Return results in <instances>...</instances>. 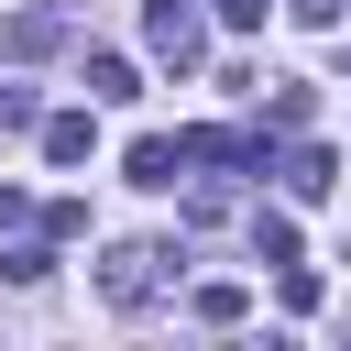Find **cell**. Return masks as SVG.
I'll use <instances>...</instances> for the list:
<instances>
[{"label":"cell","instance_id":"obj_3","mask_svg":"<svg viewBox=\"0 0 351 351\" xmlns=\"http://www.w3.org/2000/svg\"><path fill=\"white\" fill-rule=\"evenodd\" d=\"M143 44H154L165 66H197V55H208V22H197V0H143Z\"/></svg>","mask_w":351,"mask_h":351},{"label":"cell","instance_id":"obj_10","mask_svg":"<svg viewBox=\"0 0 351 351\" xmlns=\"http://www.w3.org/2000/svg\"><path fill=\"white\" fill-rule=\"evenodd\" d=\"M241 307H252L241 285H197V318H208V329H241Z\"/></svg>","mask_w":351,"mask_h":351},{"label":"cell","instance_id":"obj_6","mask_svg":"<svg viewBox=\"0 0 351 351\" xmlns=\"http://www.w3.org/2000/svg\"><path fill=\"white\" fill-rule=\"evenodd\" d=\"M88 143H99L88 110H55V121H44V154H55V165H88Z\"/></svg>","mask_w":351,"mask_h":351},{"label":"cell","instance_id":"obj_8","mask_svg":"<svg viewBox=\"0 0 351 351\" xmlns=\"http://www.w3.org/2000/svg\"><path fill=\"white\" fill-rule=\"evenodd\" d=\"M252 263H296V219H285V208L252 219Z\"/></svg>","mask_w":351,"mask_h":351},{"label":"cell","instance_id":"obj_15","mask_svg":"<svg viewBox=\"0 0 351 351\" xmlns=\"http://www.w3.org/2000/svg\"><path fill=\"white\" fill-rule=\"evenodd\" d=\"M285 11H296V22H340V0H285Z\"/></svg>","mask_w":351,"mask_h":351},{"label":"cell","instance_id":"obj_4","mask_svg":"<svg viewBox=\"0 0 351 351\" xmlns=\"http://www.w3.org/2000/svg\"><path fill=\"white\" fill-rule=\"evenodd\" d=\"M329 186H340V154L329 143H296L285 154V197H329Z\"/></svg>","mask_w":351,"mask_h":351},{"label":"cell","instance_id":"obj_13","mask_svg":"<svg viewBox=\"0 0 351 351\" xmlns=\"http://www.w3.org/2000/svg\"><path fill=\"white\" fill-rule=\"evenodd\" d=\"M263 11H274V0H219V22H230V33H263Z\"/></svg>","mask_w":351,"mask_h":351},{"label":"cell","instance_id":"obj_7","mask_svg":"<svg viewBox=\"0 0 351 351\" xmlns=\"http://www.w3.org/2000/svg\"><path fill=\"white\" fill-rule=\"evenodd\" d=\"M88 99H110V110H121V99H143V77H132V55H88Z\"/></svg>","mask_w":351,"mask_h":351},{"label":"cell","instance_id":"obj_1","mask_svg":"<svg viewBox=\"0 0 351 351\" xmlns=\"http://www.w3.org/2000/svg\"><path fill=\"white\" fill-rule=\"evenodd\" d=\"M165 263H176L165 241H110V263H99V296H110V307H154V296H165Z\"/></svg>","mask_w":351,"mask_h":351},{"label":"cell","instance_id":"obj_11","mask_svg":"<svg viewBox=\"0 0 351 351\" xmlns=\"http://www.w3.org/2000/svg\"><path fill=\"white\" fill-rule=\"evenodd\" d=\"M307 110H318V99H307V88H296V77H285V88H274V110H263V121H274V132H307Z\"/></svg>","mask_w":351,"mask_h":351},{"label":"cell","instance_id":"obj_2","mask_svg":"<svg viewBox=\"0 0 351 351\" xmlns=\"http://www.w3.org/2000/svg\"><path fill=\"white\" fill-rule=\"evenodd\" d=\"M77 44V11H55V0H22V11H0V55L11 66H33V55H66Z\"/></svg>","mask_w":351,"mask_h":351},{"label":"cell","instance_id":"obj_12","mask_svg":"<svg viewBox=\"0 0 351 351\" xmlns=\"http://www.w3.org/2000/svg\"><path fill=\"white\" fill-rule=\"evenodd\" d=\"M44 110H33V88H0V132H33Z\"/></svg>","mask_w":351,"mask_h":351},{"label":"cell","instance_id":"obj_14","mask_svg":"<svg viewBox=\"0 0 351 351\" xmlns=\"http://www.w3.org/2000/svg\"><path fill=\"white\" fill-rule=\"evenodd\" d=\"M22 219H33V197H22V186H0V230H22Z\"/></svg>","mask_w":351,"mask_h":351},{"label":"cell","instance_id":"obj_5","mask_svg":"<svg viewBox=\"0 0 351 351\" xmlns=\"http://www.w3.org/2000/svg\"><path fill=\"white\" fill-rule=\"evenodd\" d=\"M121 165H132V186H176V165H186V143H165V132H143V143H132Z\"/></svg>","mask_w":351,"mask_h":351},{"label":"cell","instance_id":"obj_9","mask_svg":"<svg viewBox=\"0 0 351 351\" xmlns=\"http://www.w3.org/2000/svg\"><path fill=\"white\" fill-rule=\"evenodd\" d=\"M0 274H11V285H44V274H55V241H11Z\"/></svg>","mask_w":351,"mask_h":351}]
</instances>
